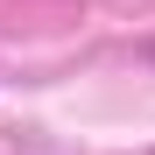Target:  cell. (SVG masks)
Wrapping results in <instances>:
<instances>
[{
    "label": "cell",
    "instance_id": "obj_1",
    "mask_svg": "<svg viewBox=\"0 0 155 155\" xmlns=\"http://www.w3.org/2000/svg\"><path fill=\"white\" fill-rule=\"evenodd\" d=\"M141 57H148V64H155V42H141Z\"/></svg>",
    "mask_w": 155,
    "mask_h": 155
},
{
    "label": "cell",
    "instance_id": "obj_2",
    "mask_svg": "<svg viewBox=\"0 0 155 155\" xmlns=\"http://www.w3.org/2000/svg\"><path fill=\"white\" fill-rule=\"evenodd\" d=\"M148 155H155V148H148Z\"/></svg>",
    "mask_w": 155,
    "mask_h": 155
}]
</instances>
